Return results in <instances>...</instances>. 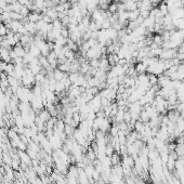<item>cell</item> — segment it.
Returning <instances> with one entry per match:
<instances>
[{
  "mask_svg": "<svg viewBox=\"0 0 184 184\" xmlns=\"http://www.w3.org/2000/svg\"><path fill=\"white\" fill-rule=\"evenodd\" d=\"M80 71V62L75 58L73 62H71V72L69 73H79Z\"/></svg>",
  "mask_w": 184,
  "mask_h": 184,
  "instance_id": "cell-7",
  "label": "cell"
},
{
  "mask_svg": "<svg viewBox=\"0 0 184 184\" xmlns=\"http://www.w3.org/2000/svg\"><path fill=\"white\" fill-rule=\"evenodd\" d=\"M66 45H67L68 48L72 50V51H74V52H77L78 49H79V47L77 45L76 42H75V41H73L72 39H69V38L67 39V43H66Z\"/></svg>",
  "mask_w": 184,
  "mask_h": 184,
  "instance_id": "cell-15",
  "label": "cell"
},
{
  "mask_svg": "<svg viewBox=\"0 0 184 184\" xmlns=\"http://www.w3.org/2000/svg\"><path fill=\"white\" fill-rule=\"evenodd\" d=\"M38 58H39V64H40L41 67L43 68V69H48V68L50 67L49 61H48V58H45V56L39 55V56H38Z\"/></svg>",
  "mask_w": 184,
  "mask_h": 184,
  "instance_id": "cell-11",
  "label": "cell"
},
{
  "mask_svg": "<svg viewBox=\"0 0 184 184\" xmlns=\"http://www.w3.org/2000/svg\"><path fill=\"white\" fill-rule=\"evenodd\" d=\"M8 32H9V29L7 28V26H5L3 23H1V24H0V37H5L7 34H8Z\"/></svg>",
  "mask_w": 184,
  "mask_h": 184,
  "instance_id": "cell-21",
  "label": "cell"
},
{
  "mask_svg": "<svg viewBox=\"0 0 184 184\" xmlns=\"http://www.w3.org/2000/svg\"><path fill=\"white\" fill-rule=\"evenodd\" d=\"M13 51H14V53H15V55H16L18 58H23V56L26 54L25 50H24V47L21 45V42L16 43L15 47H13Z\"/></svg>",
  "mask_w": 184,
  "mask_h": 184,
  "instance_id": "cell-3",
  "label": "cell"
},
{
  "mask_svg": "<svg viewBox=\"0 0 184 184\" xmlns=\"http://www.w3.org/2000/svg\"><path fill=\"white\" fill-rule=\"evenodd\" d=\"M58 68L63 73H65V74H69V72H71V62H66L64 64L58 65Z\"/></svg>",
  "mask_w": 184,
  "mask_h": 184,
  "instance_id": "cell-12",
  "label": "cell"
},
{
  "mask_svg": "<svg viewBox=\"0 0 184 184\" xmlns=\"http://www.w3.org/2000/svg\"><path fill=\"white\" fill-rule=\"evenodd\" d=\"M0 58H1V61H3L5 63H11L12 58L10 56V49H5V48L0 47Z\"/></svg>",
  "mask_w": 184,
  "mask_h": 184,
  "instance_id": "cell-2",
  "label": "cell"
},
{
  "mask_svg": "<svg viewBox=\"0 0 184 184\" xmlns=\"http://www.w3.org/2000/svg\"><path fill=\"white\" fill-rule=\"evenodd\" d=\"M126 10L128 12H131V11H135V10L138 9V5H136V2L134 1H132V0H129V1H127L126 3Z\"/></svg>",
  "mask_w": 184,
  "mask_h": 184,
  "instance_id": "cell-10",
  "label": "cell"
},
{
  "mask_svg": "<svg viewBox=\"0 0 184 184\" xmlns=\"http://www.w3.org/2000/svg\"><path fill=\"white\" fill-rule=\"evenodd\" d=\"M42 21L45 23H47V24H50V23H52V20L47 15V14H43V16H42Z\"/></svg>",
  "mask_w": 184,
  "mask_h": 184,
  "instance_id": "cell-28",
  "label": "cell"
},
{
  "mask_svg": "<svg viewBox=\"0 0 184 184\" xmlns=\"http://www.w3.org/2000/svg\"><path fill=\"white\" fill-rule=\"evenodd\" d=\"M158 9L160 11V13H162V16H166L167 14H169V10H168V5L165 3V2H160L159 3V7H158Z\"/></svg>",
  "mask_w": 184,
  "mask_h": 184,
  "instance_id": "cell-14",
  "label": "cell"
},
{
  "mask_svg": "<svg viewBox=\"0 0 184 184\" xmlns=\"http://www.w3.org/2000/svg\"><path fill=\"white\" fill-rule=\"evenodd\" d=\"M79 76H80V73H69L68 74V79L71 80L72 84H75V81L78 79Z\"/></svg>",
  "mask_w": 184,
  "mask_h": 184,
  "instance_id": "cell-20",
  "label": "cell"
},
{
  "mask_svg": "<svg viewBox=\"0 0 184 184\" xmlns=\"http://www.w3.org/2000/svg\"><path fill=\"white\" fill-rule=\"evenodd\" d=\"M154 24H155V18L149 15L147 18H145V20H144L142 26H144L145 28H149V27L154 26Z\"/></svg>",
  "mask_w": 184,
  "mask_h": 184,
  "instance_id": "cell-9",
  "label": "cell"
},
{
  "mask_svg": "<svg viewBox=\"0 0 184 184\" xmlns=\"http://www.w3.org/2000/svg\"><path fill=\"white\" fill-rule=\"evenodd\" d=\"M107 11L111 14H116L118 13V3H115V2H112L109 7H108Z\"/></svg>",
  "mask_w": 184,
  "mask_h": 184,
  "instance_id": "cell-18",
  "label": "cell"
},
{
  "mask_svg": "<svg viewBox=\"0 0 184 184\" xmlns=\"http://www.w3.org/2000/svg\"><path fill=\"white\" fill-rule=\"evenodd\" d=\"M14 68H15V65L13 63H7V66H5V72L8 76H14Z\"/></svg>",
  "mask_w": 184,
  "mask_h": 184,
  "instance_id": "cell-13",
  "label": "cell"
},
{
  "mask_svg": "<svg viewBox=\"0 0 184 184\" xmlns=\"http://www.w3.org/2000/svg\"><path fill=\"white\" fill-rule=\"evenodd\" d=\"M172 24V16L170 14H167L166 16H164V26L171 25Z\"/></svg>",
  "mask_w": 184,
  "mask_h": 184,
  "instance_id": "cell-23",
  "label": "cell"
},
{
  "mask_svg": "<svg viewBox=\"0 0 184 184\" xmlns=\"http://www.w3.org/2000/svg\"><path fill=\"white\" fill-rule=\"evenodd\" d=\"M149 14H151V11H149V10H143V11H140V15H141L144 20H145V18H147L148 16H149Z\"/></svg>",
  "mask_w": 184,
  "mask_h": 184,
  "instance_id": "cell-27",
  "label": "cell"
},
{
  "mask_svg": "<svg viewBox=\"0 0 184 184\" xmlns=\"http://www.w3.org/2000/svg\"><path fill=\"white\" fill-rule=\"evenodd\" d=\"M112 27V23L109 21V18H104L103 22H102V26H101V29H109Z\"/></svg>",
  "mask_w": 184,
  "mask_h": 184,
  "instance_id": "cell-19",
  "label": "cell"
},
{
  "mask_svg": "<svg viewBox=\"0 0 184 184\" xmlns=\"http://www.w3.org/2000/svg\"><path fill=\"white\" fill-rule=\"evenodd\" d=\"M31 13V11H29V9L27 8L26 5H23L22 9H21V12H20V14L22 15V16H28V14Z\"/></svg>",
  "mask_w": 184,
  "mask_h": 184,
  "instance_id": "cell-25",
  "label": "cell"
},
{
  "mask_svg": "<svg viewBox=\"0 0 184 184\" xmlns=\"http://www.w3.org/2000/svg\"><path fill=\"white\" fill-rule=\"evenodd\" d=\"M37 116L39 117V118H40V119L43 121V122H45V124H47V122L50 120V118L52 117L51 115H50V113L48 112V111H47L45 108H43L42 111H40V113H39V114H38Z\"/></svg>",
  "mask_w": 184,
  "mask_h": 184,
  "instance_id": "cell-6",
  "label": "cell"
},
{
  "mask_svg": "<svg viewBox=\"0 0 184 184\" xmlns=\"http://www.w3.org/2000/svg\"><path fill=\"white\" fill-rule=\"evenodd\" d=\"M61 36L64 38H69V31H68L67 27H63L61 29Z\"/></svg>",
  "mask_w": 184,
  "mask_h": 184,
  "instance_id": "cell-26",
  "label": "cell"
},
{
  "mask_svg": "<svg viewBox=\"0 0 184 184\" xmlns=\"http://www.w3.org/2000/svg\"><path fill=\"white\" fill-rule=\"evenodd\" d=\"M66 76H67V74H65L62 71H60L58 68H55L53 71V78L56 81H62Z\"/></svg>",
  "mask_w": 184,
  "mask_h": 184,
  "instance_id": "cell-5",
  "label": "cell"
},
{
  "mask_svg": "<svg viewBox=\"0 0 184 184\" xmlns=\"http://www.w3.org/2000/svg\"><path fill=\"white\" fill-rule=\"evenodd\" d=\"M42 16H43V14L42 13L31 12V13L28 14V20H29V22H32V23H38L39 21L42 20Z\"/></svg>",
  "mask_w": 184,
  "mask_h": 184,
  "instance_id": "cell-4",
  "label": "cell"
},
{
  "mask_svg": "<svg viewBox=\"0 0 184 184\" xmlns=\"http://www.w3.org/2000/svg\"><path fill=\"white\" fill-rule=\"evenodd\" d=\"M139 16H140L139 9H136L135 11H131V12H129V22H133V21H135Z\"/></svg>",
  "mask_w": 184,
  "mask_h": 184,
  "instance_id": "cell-17",
  "label": "cell"
},
{
  "mask_svg": "<svg viewBox=\"0 0 184 184\" xmlns=\"http://www.w3.org/2000/svg\"><path fill=\"white\" fill-rule=\"evenodd\" d=\"M47 15L49 16L51 20H52V22H53L54 20H56L58 18V12L55 11V9L54 8H51V9H48V11H47Z\"/></svg>",
  "mask_w": 184,
  "mask_h": 184,
  "instance_id": "cell-16",
  "label": "cell"
},
{
  "mask_svg": "<svg viewBox=\"0 0 184 184\" xmlns=\"http://www.w3.org/2000/svg\"><path fill=\"white\" fill-rule=\"evenodd\" d=\"M177 53H178V50L177 49L164 50L162 53L160 54L159 58H160V60H164V61H166V60H171V58H174L175 56H177Z\"/></svg>",
  "mask_w": 184,
  "mask_h": 184,
  "instance_id": "cell-1",
  "label": "cell"
},
{
  "mask_svg": "<svg viewBox=\"0 0 184 184\" xmlns=\"http://www.w3.org/2000/svg\"><path fill=\"white\" fill-rule=\"evenodd\" d=\"M134 68L138 75H140V74H146V68L147 67H146L142 62H138V63L134 65Z\"/></svg>",
  "mask_w": 184,
  "mask_h": 184,
  "instance_id": "cell-8",
  "label": "cell"
},
{
  "mask_svg": "<svg viewBox=\"0 0 184 184\" xmlns=\"http://www.w3.org/2000/svg\"><path fill=\"white\" fill-rule=\"evenodd\" d=\"M132 1H134V2H136V3H138V2H139L140 0H132Z\"/></svg>",
  "mask_w": 184,
  "mask_h": 184,
  "instance_id": "cell-29",
  "label": "cell"
},
{
  "mask_svg": "<svg viewBox=\"0 0 184 184\" xmlns=\"http://www.w3.org/2000/svg\"><path fill=\"white\" fill-rule=\"evenodd\" d=\"M153 42H155V43H157L158 45L162 47V42H164V40H162V35H159V34L155 35V36L153 37Z\"/></svg>",
  "mask_w": 184,
  "mask_h": 184,
  "instance_id": "cell-22",
  "label": "cell"
},
{
  "mask_svg": "<svg viewBox=\"0 0 184 184\" xmlns=\"http://www.w3.org/2000/svg\"><path fill=\"white\" fill-rule=\"evenodd\" d=\"M90 66L93 68H98L100 67V58H94V60H91L90 61Z\"/></svg>",
  "mask_w": 184,
  "mask_h": 184,
  "instance_id": "cell-24",
  "label": "cell"
}]
</instances>
